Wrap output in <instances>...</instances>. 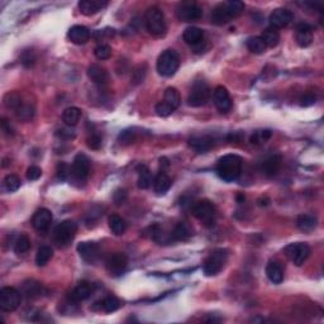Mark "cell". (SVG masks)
<instances>
[{
    "label": "cell",
    "instance_id": "25",
    "mask_svg": "<svg viewBox=\"0 0 324 324\" xmlns=\"http://www.w3.org/2000/svg\"><path fill=\"white\" fill-rule=\"evenodd\" d=\"M104 7H107L105 2H97V0H81L79 3V9L84 15H94L99 13Z\"/></svg>",
    "mask_w": 324,
    "mask_h": 324
},
{
    "label": "cell",
    "instance_id": "24",
    "mask_svg": "<svg viewBox=\"0 0 324 324\" xmlns=\"http://www.w3.org/2000/svg\"><path fill=\"white\" fill-rule=\"evenodd\" d=\"M189 146L196 152H206L214 146V138L211 135H194L189 140Z\"/></svg>",
    "mask_w": 324,
    "mask_h": 324
},
{
    "label": "cell",
    "instance_id": "20",
    "mask_svg": "<svg viewBox=\"0 0 324 324\" xmlns=\"http://www.w3.org/2000/svg\"><path fill=\"white\" fill-rule=\"evenodd\" d=\"M313 32H314V28L310 25H308V23H300V25H297L295 33L297 44L300 47L310 46L313 41Z\"/></svg>",
    "mask_w": 324,
    "mask_h": 324
},
{
    "label": "cell",
    "instance_id": "32",
    "mask_svg": "<svg viewBox=\"0 0 324 324\" xmlns=\"http://www.w3.org/2000/svg\"><path fill=\"white\" fill-rule=\"evenodd\" d=\"M152 184L153 179L150 169H148L147 166H145V165H140V166H138V188L146 190Z\"/></svg>",
    "mask_w": 324,
    "mask_h": 324
},
{
    "label": "cell",
    "instance_id": "47",
    "mask_svg": "<svg viewBox=\"0 0 324 324\" xmlns=\"http://www.w3.org/2000/svg\"><path fill=\"white\" fill-rule=\"evenodd\" d=\"M135 140V132L133 129H126V131L121 132L118 135V141L121 145H129V143L134 142Z\"/></svg>",
    "mask_w": 324,
    "mask_h": 324
},
{
    "label": "cell",
    "instance_id": "36",
    "mask_svg": "<svg viewBox=\"0 0 324 324\" xmlns=\"http://www.w3.org/2000/svg\"><path fill=\"white\" fill-rule=\"evenodd\" d=\"M34 113H36V109H34L33 105H32L31 103H25V102H23L22 104L18 107L17 110H15V115H17V118L25 122L31 121V119L34 117Z\"/></svg>",
    "mask_w": 324,
    "mask_h": 324
},
{
    "label": "cell",
    "instance_id": "42",
    "mask_svg": "<svg viewBox=\"0 0 324 324\" xmlns=\"http://www.w3.org/2000/svg\"><path fill=\"white\" fill-rule=\"evenodd\" d=\"M31 249V240L27 236L22 235L17 238V241L14 242V252L17 254H23L26 252H28Z\"/></svg>",
    "mask_w": 324,
    "mask_h": 324
},
{
    "label": "cell",
    "instance_id": "11",
    "mask_svg": "<svg viewBox=\"0 0 324 324\" xmlns=\"http://www.w3.org/2000/svg\"><path fill=\"white\" fill-rule=\"evenodd\" d=\"M90 174V161L84 153H79L75 156L71 166V176L75 181L85 182Z\"/></svg>",
    "mask_w": 324,
    "mask_h": 324
},
{
    "label": "cell",
    "instance_id": "37",
    "mask_svg": "<svg viewBox=\"0 0 324 324\" xmlns=\"http://www.w3.org/2000/svg\"><path fill=\"white\" fill-rule=\"evenodd\" d=\"M247 49L254 55H261L266 51V44L262 41L261 37H252L247 41Z\"/></svg>",
    "mask_w": 324,
    "mask_h": 324
},
{
    "label": "cell",
    "instance_id": "22",
    "mask_svg": "<svg viewBox=\"0 0 324 324\" xmlns=\"http://www.w3.org/2000/svg\"><path fill=\"white\" fill-rule=\"evenodd\" d=\"M194 229L188 222H179L170 233V241H188L193 237Z\"/></svg>",
    "mask_w": 324,
    "mask_h": 324
},
{
    "label": "cell",
    "instance_id": "16",
    "mask_svg": "<svg viewBox=\"0 0 324 324\" xmlns=\"http://www.w3.org/2000/svg\"><path fill=\"white\" fill-rule=\"evenodd\" d=\"M52 213L46 208H41L34 213L32 218V225L38 232H46L52 224Z\"/></svg>",
    "mask_w": 324,
    "mask_h": 324
},
{
    "label": "cell",
    "instance_id": "15",
    "mask_svg": "<svg viewBox=\"0 0 324 324\" xmlns=\"http://www.w3.org/2000/svg\"><path fill=\"white\" fill-rule=\"evenodd\" d=\"M294 19V14L291 10L286 9V8H277V9L272 10V13L269 17V22L271 27L277 29L284 28L291 23Z\"/></svg>",
    "mask_w": 324,
    "mask_h": 324
},
{
    "label": "cell",
    "instance_id": "31",
    "mask_svg": "<svg viewBox=\"0 0 324 324\" xmlns=\"http://www.w3.org/2000/svg\"><path fill=\"white\" fill-rule=\"evenodd\" d=\"M81 109L76 108V107H68L63 110L62 113V121L65 122L66 126L68 127H74L80 122L81 119Z\"/></svg>",
    "mask_w": 324,
    "mask_h": 324
},
{
    "label": "cell",
    "instance_id": "23",
    "mask_svg": "<svg viewBox=\"0 0 324 324\" xmlns=\"http://www.w3.org/2000/svg\"><path fill=\"white\" fill-rule=\"evenodd\" d=\"M67 37L73 43L85 44L90 39V31L85 26H73L67 32Z\"/></svg>",
    "mask_w": 324,
    "mask_h": 324
},
{
    "label": "cell",
    "instance_id": "29",
    "mask_svg": "<svg viewBox=\"0 0 324 324\" xmlns=\"http://www.w3.org/2000/svg\"><path fill=\"white\" fill-rule=\"evenodd\" d=\"M172 180L170 179L169 175L161 170L157 175H156L155 180H153V189L157 194H165L167 190L171 188Z\"/></svg>",
    "mask_w": 324,
    "mask_h": 324
},
{
    "label": "cell",
    "instance_id": "34",
    "mask_svg": "<svg viewBox=\"0 0 324 324\" xmlns=\"http://www.w3.org/2000/svg\"><path fill=\"white\" fill-rule=\"evenodd\" d=\"M54 256V251L50 246H41L37 251L36 254V264L37 266L43 267L50 262V260Z\"/></svg>",
    "mask_w": 324,
    "mask_h": 324
},
{
    "label": "cell",
    "instance_id": "12",
    "mask_svg": "<svg viewBox=\"0 0 324 324\" xmlns=\"http://www.w3.org/2000/svg\"><path fill=\"white\" fill-rule=\"evenodd\" d=\"M177 18L182 22H195L199 20L203 15V10L196 3L184 2L177 7L176 10Z\"/></svg>",
    "mask_w": 324,
    "mask_h": 324
},
{
    "label": "cell",
    "instance_id": "41",
    "mask_svg": "<svg viewBox=\"0 0 324 324\" xmlns=\"http://www.w3.org/2000/svg\"><path fill=\"white\" fill-rule=\"evenodd\" d=\"M121 302H119L118 297L113 296V295H109L107 297H104L102 302V308L104 312L107 313H113L115 310H118L121 308Z\"/></svg>",
    "mask_w": 324,
    "mask_h": 324
},
{
    "label": "cell",
    "instance_id": "30",
    "mask_svg": "<svg viewBox=\"0 0 324 324\" xmlns=\"http://www.w3.org/2000/svg\"><path fill=\"white\" fill-rule=\"evenodd\" d=\"M318 224L317 217L313 214H302L297 217L296 225L302 232H312Z\"/></svg>",
    "mask_w": 324,
    "mask_h": 324
},
{
    "label": "cell",
    "instance_id": "53",
    "mask_svg": "<svg viewBox=\"0 0 324 324\" xmlns=\"http://www.w3.org/2000/svg\"><path fill=\"white\" fill-rule=\"evenodd\" d=\"M2 128H3V131H4L7 134H13V133H14V129H13V127L10 126V122H8L5 118L2 119Z\"/></svg>",
    "mask_w": 324,
    "mask_h": 324
},
{
    "label": "cell",
    "instance_id": "8",
    "mask_svg": "<svg viewBox=\"0 0 324 324\" xmlns=\"http://www.w3.org/2000/svg\"><path fill=\"white\" fill-rule=\"evenodd\" d=\"M211 98V87L205 81L198 80L194 82L191 86L189 97H188V104L193 108L203 107L208 103Z\"/></svg>",
    "mask_w": 324,
    "mask_h": 324
},
{
    "label": "cell",
    "instance_id": "9",
    "mask_svg": "<svg viewBox=\"0 0 324 324\" xmlns=\"http://www.w3.org/2000/svg\"><path fill=\"white\" fill-rule=\"evenodd\" d=\"M22 300V294L12 286H5L0 290V309L3 312H14Z\"/></svg>",
    "mask_w": 324,
    "mask_h": 324
},
{
    "label": "cell",
    "instance_id": "3",
    "mask_svg": "<svg viewBox=\"0 0 324 324\" xmlns=\"http://www.w3.org/2000/svg\"><path fill=\"white\" fill-rule=\"evenodd\" d=\"M146 28L153 36H162L166 32V20L164 12L157 7L148 8L145 14Z\"/></svg>",
    "mask_w": 324,
    "mask_h": 324
},
{
    "label": "cell",
    "instance_id": "19",
    "mask_svg": "<svg viewBox=\"0 0 324 324\" xmlns=\"http://www.w3.org/2000/svg\"><path fill=\"white\" fill-rule=\"evenodd\" d=\"M92 294V285L87 281H81L70 294H68V300L74 304L81 303L84 300L89 299Z\"/></svg>",
    "mask_w": 324,
    "mask_h": 324
},
{
    "label": "cell",
    "instance_id": "4",
    "mask_svg": "<svg viewBox=\"0 0 324 324\" xmlns=\"http://www.w3.org/2000/svg\"><path fill=\"white\" fill-rule=\"evenodd\" d=\"M180 66V56L174 50H166L157 60V71L164 78L175 75Z\"/></svg>",
    "mask_w": 324,
    "mask_h": 324
},
{
    "label": "cell",
    "instance_id": "35",
    "mask_svg": "<svg viewBox=\"0 0 324 324\" xmlns=\"http://www.w3.org/2000/svg\"><path fill=\"white\" fill-rule=\"evenodd\" d=\"M261 38L265 42V44H266V47H276L279 44V42H280V33L277 32V29L270 27L265 29Z\"/></svg>",
    "mask_w": 324,
    "mask_h": 324
},
{
    "label": "cell",
    "instance_id": "10",
    "mask_svg": "<svg viewBox=\"0 0 324 324\" xmlns=\"http://www.w3.org/2000/svg\"><path fill=\"white\" fill-rule=\"evenodd\" d=\"M285 254L295 266H302L310 254V247L307 243H291L285 248Z\"/></svg>",
    "mask_w": 324,
    "mask_h": 324
},
{
    "label": "cell",
    "instance_id": "51",
    "mask_svg": "<svg viewBox=\"0 0 324 324\" xmlns=\"http://www.w3.org/2000/svg\"><path fill=\"white\" fill-rule=\"evenodd\" d=\"M42 175V170L39 169L38 166H31L28 167L27 170V179L31 180V181H36V180H38L39 177H41Z\"/></svg>",
    "mask_w": 324,
    "mask_h": 324
},
{
    "label": "cell",
    "instance_id": "45",
    "mask_svg": "<svg viewBox=\"0 0 324 324\" xmlns=\"http://www.w3.org/2000/svg\"><path fill=\"white\" fill-rule=\"evenodd\" d=\"M94 55L98 60H108L111 56V47L109 44H99V46L95 47Z\"/></svg>",
    "mask_w": 324,
    "mask_h": 324
},
{
    "label": "cell",
    "instance_id": "43",
    "mask_svg": "<svg viewBox=\"0 0 324 324\" xmlns=\"http://www.w3.org/2000/svg\"><path fill=\"white\" fill-rule=\"evenodd\" d=\"M3 185H4L5 190L13 193V191H17L20 188V179L17 175H7L5 179L3 180Z\"/></svg>",
    "mask_w": 324,
    "mask_h": 324
},
{
    "label": "cell",
    "instance_id": "14",
    "mask_svg": "<svg viewBox=\"0 0 324 324\" xmlns=\"http://www.w3.org/2000/svg\"><path fill=\"white\" fill-rule=\"evenodd\" d=\"M127 266H128V257L124 253H121V252L111 254L107 260V262H105L108 273L113 276V277H118L122 273H124Z\"/></svg>",
    "mask_w": 324,
    "mask_h": 324
},
{
    "label": "cell",
    "instance_id": "7",
    "mask_svg": "<svg viewBox=\"0 0 324 324\" xmlns=\"http://www.w3.org/2000/svg\"><path fill=\"white\" fill-rule=\"evenodd\" d=\"M228 260V251L223 248L214 249L203 264V271L206 276H216L224 267Z\"/></svg>",
    "mask_w": 324,
    "mask_h": 324
},
{
    "label": "cell",
    "instance_id": "48",
    "mask_svg": "<svg viewBox=\"0 0 324 324\" xmlns=\"http://www.w3.org/2000/svg\"><path fill=\"white\" fill-rule=\"evenodd\" d=\"M103 145V138L102 135L98 133H92L87 138V146H89L91 150H99Z\"/></svg>",
    "mask_w": 324,
    "mask_h": 324
},
{
    "label": "cell",
    "instance_id": "26",
    "mask_svg": "<svg viewBox=\"0 0 324 324\" xmlns=\"http://www.w3.org/2000/svg\"><path fill=\"white\" fill-rule=\"evenodd\" d=\"M211 18H212V23L216 26H224L232 20L230 15L228 14V10L227 8H225L224 3H222V4L217 5V7L214 8L213 12H212Z\"/></svg>",
    "mask_w": 324,
    "mask_h": 324
},
{
    "label": "cell",
    "instance_id": "2",
    "mask_svg": "<svg viewBox=\"0 0 324 324\" xmlns=\"http://www.w3.org/2000/svg\"><path fill=\"white\" fill-rule=\"evenodd\" d=\"M191 212H193V216L198 220H200L201 224H204L205 227L212 228L216 224L217 208L211 200L204 199V200L196 201L191 206Z\"/></svg>",
    "mask_w": 324,
    "mask_h": 324
},
{
    "label": "cell",
    "instance_id": "5",
    "mask_svg": "<svg viewBox=\"0 0 324 324\" xmlns=\"http://www.w3.org/2000/svg\"><path fill=\"white\" fill-rule=\"evenodd\" d=\"M181 97L177 89L175 87H167L165 91L164 100L156 105V113L160 117H169L180 107Z\"/></svg>",
    "mask_w": 324,
    "mask_h": 324
},
{
    "label": "cell",
    "instance_id": "38",
    "mask_svg": "<svg viewBox=\"0 0 324 324\" xmlns=\"http://www.w3.org/2000/svg\"><path fill=\"white\" fill-rule=\"evenodd\" d=\"M224 4L228 10V14L230 15L232 19H235L238 15L242 14L244 10V4L242 2H240V0H230V2L224 3Z\"/></svg>",
    "mask_w": 324,
    "mask_h": 324
},
{
    "label": "cell",
    "instance_id": "49",
    "mask_svg": "<svg viewBox=\"0 0 324 324\" xmlns=\"http://www.w3.org/2000/svg\"><path fill=\"white\" fill-rule=\"evenodd\" d=\"M20 60H22V63L26 67H32L34 65V62H36V55H34V52L32 50H27V51L23 52Z\"/></svg>",
    "mask_w": 324,
    "mask_h": 324
},
{
    "label": "cell",
    "instance_id": "39",
    "mask_svg": "<svg viewBox=\"0 0 324 324\" xmlns=\"http://www.w3.org/2000/svg\"><path fill=\"white\" fill-rule=\"evenodd\" d=\"M271 135H272V132L269 131V129H261V131H256L253 132V134L251 135V138H249V142L252 143V145H264V143H266L267 141L270 140Z\"/></svg>",
    "mask_w": 324,
    "mask_h": 324
},
{
    "label": "cell",
    "instance_id": "28",
    "mask_svg": "<svg viewBox=\"0 0 324 324\" xmlns=\"http://www.w3.org/2000/svg\"><path fill=\"white\" fill-rule=\"evenodd\" d=\"M266 276L272 284H281L284 281V269L279 262L271 261L266 266Z\"/></svg>",
    "mask_w": 324,
    "mask_h": 324
},
{
    "label": "cell",
    "instance_id": "21",
    "mask_svg": "<svg viewBox=\"0 0 324 324\" xmlns=\"http://www.w3.org/2000/svg\"><path fill=\"white\" fill-rule=\"evenodd\" d=\"M87 76L98 86H104L109 81L107 70L104 67H102V66L97 65V63H92V65L89 66V68H87Z\"/></svg>",
    "mask_w": 324,
    "mask_h": 324
},
{
    "label": "cell",
    "instance_id": "1",
    "mask_svg": "<svg viewBox=\"0 0 324 324\" xmlns=\"http://www.w3.org/2000/svg\"><path fill=\"white\" fill-rule=\"evenodd\" d=\"M243 161L237 155H225L219 158L217 164V174L223 181L232 182L240 177L242 172Z\"/></svg>",
    "mask_w": 324,
    "mask_h": 324
},
{
    "label": "cell",
    "instance_id": "13",
    "mask_svg": "<svg viewBox=\"0 0 324 324\" xmlns=\"http://www.w3.org/2000/svg\"><path fill=\"white\" fill-rule=\"evenodd\" d=\"M184 41L190 44L193 52L200 54L205 50V41H204L203 29L198 27H188L184 32Z\"/></svg>",
    "mask_w": 324,
    "mask_h": 324
},
{
    "label": "cell",
    "instance_id": "33",
    "mask_svg": "<svg viewBox=\"0 0 324 324\" xmlns=\"http://www.w3.org/2000/svg\"><path fill=\"white\" fill-rule=\"evenodd\" d=\"M109 228H110L111 232L115 236H122L127 229V223L126 220L122 217L113 214V216L109 217Z\"/></svg>",
    "mask_w": 324,
    "mask_h": 324
},
{
    "label": "cell",
    "instance_id": "6",
    "mask_svg": "<svg viewBox=\"0 0 324 324\" xmlns=\"http://www.w3.org/2000/svg\"><path fill=\"white\" fill-rule=\"evenodd\" d=\"M78 233V224L74 220H63L56 227L54 232L55 242L58 247H67Z\"/></svg>",
    "mask_w": 324,
    "mask_h": 324
},
{
    "label": "cell",
    "instance_id": "27",
    "mask_svg": "<svg viewBox=\"0 0 324 324\" xmlns=\"http://www.w3.org/2000/svg\"><path fill=\"white\" fill-rule=\"evenodd\" d=\"M281 167V156H271L262 162L261 165V171L262 174L266 175V176H275L277 174V171Z\"/></svg>",
    "mask_w": 324,
    "mask_h": 324
},
{
    "label": "cell",
    "instance_id": "17",
    "mask_svg": "<svg viewBox=\"0 0 324 324\" xmlns=\"http://www.w3.org/2000/svg\"><path fill=\"white\" fill-rule=\"evenodd\" d=\"M213 102L217 109L222 113H227L232 108V99L224 86H217L213 91Z\"/></svg>",
    "mask_w": 324,
    "mask_h": 324
},
{
    "label": "cell",
    "instance_id": "50",
    "mask_svg": "<svg viewBox=\"0 0 324 324\" xmlns=\"http://www.w3.org/2000/svg\"><path fill=\"white\" fill-rule=\"evenodd\" d=\"M56 135L61 140H73L75 138V132L71 129V127L67 126V128H61L56 132Z\"/></svg>",
    "mask_w": 324,
    "mask_h": 324
},
{
    "label": "cell",
    "instance_id": "44",
    "mask_svg": "<svg viewBox=\"0 0 324 324\" xmlns=\"http://www.w3.org/2000/svg\"><path fill=\"white\" fill-rule=\"evenodd\" d=\"M25 294L27 297H37L41 295L42 293V286L39 283L36 281H28L25 284Z\"/></svg>",
    "mask_w": 324,
    "mask_h": 324
},
{
    "label": "cell",
    "instance_id": "46",
    "mask_svg": "<svg viewBox=\"0 0 324 324\" xmlns=\"http://www.w3.org/2000/svg\"><path fill=\"white\" fill-rule=\"evenodd\" d=\"M56 171H57V179L61 180V181H65L70 176L71 167L67 164H65V162H60L57 165V170Z\"/></svg>",
    "mask_w": 324,
    "mask_h": 324
},
{
    "label": "cell",
    "instance_id": "18",
    "mask_svg": "<svg viewBox=\"0 0 324 324\" xmlns=\"http://www.w3.org/2000/svg\"><path fill=\"white\" fill-rule=\"evenodd\" d=\"M78 252L80 257L87 264H94L99 259L100 249L95 242H81L78 246Z\"/></svg>",
    "mask_w": 324,
    "mask_h": 324
},
{
    "label": "cell",
    "instance_id": "40",
    "mask_svg": "<svg viewBox=\"0 0 324 324\" xmlns=\"http://www.w3.org/2000/svg\"><path fill=\"white\" fill-rule=\"evenodd\" d=\"M22 98L18 92H8L4 97V105L8 109H13V110H17L18 107L22 104Z\"/></svg>",
    "mask_w": 324,
    "mask_h": 324
},
{
    "label": "cell",
    "instance_id": "52",
    "mask_svg": "<svg viewBox=\"0 0 324 324\" xmlns=\"http://www.w3.org/2000/svg\"><path fill=\"white\" fill-rule=\"evenodd\" d=\"M317 102V98L313 94H305L304 97L300 98V105L302 107H310V105L315 104Z\"/></svg>",
    "mask_w": 324,
    "mask_h": 324
}]
</instances>
